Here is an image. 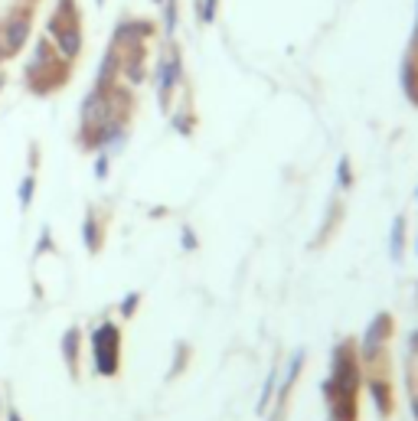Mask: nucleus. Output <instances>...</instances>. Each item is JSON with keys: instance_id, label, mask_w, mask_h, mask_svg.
I'll list each match as a JSON object with an SVG mask.
<instances>
[{"instance_id": "obj_2", "label": "nucleus", "mask_w": 418, "mask_h": 421, "mask_svg": "<svg viewBox=\"0 0 418 421\" xmlns=\"http://www.w3.org/2000/svg\"><path fill=\"white\" fill-rule=\"evenodd\" d=\"M23 37H26V20H20V23L13 20V23H10V33H7V46H10V50H17V46L23 43Z\"/></svg>"}, {"instance_id": "obj_1", "label": "nucleus", "mask_w": 418, "mask_h": 421, "mask_svg": "<svg viewBox=\"0 0 418 421\" xmlns=\"http://www.w3.org/2000/svg\"><path fill=\"white\" fill-rule=\"evenodd\" d=\"M115 343H118V333L111 327H101L95 333V356H99V369L111 372L115 369Z\"/></svg>"}]
</instances>
